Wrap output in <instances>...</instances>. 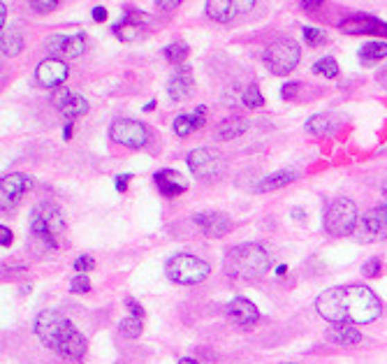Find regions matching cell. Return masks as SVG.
Segmentation results:
<instances>
[{
    "label": "cell",
    "mask_w": 387,
    "mask_h": 364,
    "mask_svg": "<svg viewBox=\"0 0 387 364\" xmlns=\"http://www.w3.org/2000/svg\"><path fill=\"white\" fill-rule=\"evenodd\" d=\"M207 15L216 19V21L225 24V21H232L234 17L243 15V12L253 10V0H246V3H239V0H209L207 3Z\"/></svg>",
    "instance_id": "17"
},
{
    "label": "cell",
    "mask_w": 387,
    "mask_h": 364,
    "mask_svg": "<svg viewBox=\"0 0 387 364\" xmlns=\"http://www.w3.org/2000/svg\"><path fill=\"white\" fill-rule=\"evenodd\" d=\"M387 58V42H380V40H373V42H366L362 49H359V60L364 65L378 63V60Z\"/></svg>",
    "instance_id": "26"
},
{
    "label": "cell",
    "mask_w": 387,
    "mask_h": 364,
    "mask_svg": "<svg viewBox=\"0 0 387 364\" xmlns=\"http://www.w3.org/2000/svg\"><path fill=\"white\" fill-rule=\"evenodd\" d=\"M248 130V121L241 119V116H230L225 119L223 123L218 125V130H216V137H218L221 141H227V139H234L239 137V135H243Z\"/></svg>",
    "instance_id": "24"
},
{
    "label": "cell",
    "mask_w": 387,
    "mask_h": 364,
    "mask_svg": "<svg viewBox=\"0 0 387 364\" xmlns=\"http://www.w3.org/2000/svg\"><path fill=\"white\" fill-rule=\"evenodd\" d=\"M179 8V3H158V10L160 12H172Z\"/></svg>",
    "instance_id": "43"
},
{
    "label": "cell",
    "mask_w": 387,
    "mask_h": 364,
    "mask_svg": "<svg viewBox=\"0 0 387 364\" xmlns=\"http://www.w3.org/2000/svg\"><path fill=\"white\" fill-rule=\"evenodd\" d=\"M126 306H128V311H130L132 318H139V320L144 318V309H141L135 300H126Z\"/></svg>",
    "instance_id": "38"
},
{
    "label": "cell",
    "mask_w": 387,
    "mask_h": 364,
    "mask_svg": "<svg viewBox=\"0 0 387 364\" xmlns=\"http://www.w3.org/2000/svg\"><path fill=\"white\" fill-rule=\"evenodd\" d=\"M225 311L230 315V320L239 327H253L255 322L260 320V311H257L253 302H248L246 297H234L227 304Z\"/></svg>",
    "instance_id": "18"
},
{
    "label": "cell",
    "mask_w": 387,
    "mask_h": 364,
    "mask_svg": "<svg viewBox=\"0 0 387 364\" xmlns=\"http://www.w3.org/2000/svg\"><path fill=\"white\" fill-rule=\"evenodd\" d=\"M53 107L63 114V116L67 119H77V116H84V114L88 112V100L84 96H79V93H72V91H67V89H58L53 91Z\"/></svg>",
    "instance_id": "15"
},
{
    "label": "cell",
    "mask_w": 387,
    "mask_h": 364,
    "mask_svg": "<svg viewBox=\"0 0 387 364\" xmlns=\"http://www.w3.org/2000/svg\"><path fill=\"white\" fill-rule=\"evenodd\" d=\"M304 40H307V44L318 46V44H322L325 40H327V35H325L322 31H318V28H304Z\"/></svg>",
    "instance_id": "34"
},
{
    "label": "cell",
    "mask_w": 387,
    "mask_h": 364,
    "mask_svg": "<svg viewBox=\"0 0 387 364\" xmlns=\"http://www.w3.org/2000/svg\"><path fill=\"white\" fill-rule=\"evenodd\" d=\"M380 269H383V262H380L378 258H371V260L362 267V274L366 276V279H376V276L380 274Z\"/></svg>",
    "instance_id": "35"
},
{
    "label": "cell",
    "mask_w": 387,
    "mask_h": 364,
    "mask_svg": "<svg viewBox=\"0 0 387 364\" xmlns=\"http://www.w3.org/2000/svg\"><path fill=\"white\" fill-rule=\"evenodd\" d=\"M243 105L250 107V110H257V107L264 105L262 93H260V89H257L255 84H250L248 89H246V93H243Z\"/></svg>",
    "instance_id": "32"
},
{
    "label": "cell",
    "mask_w": 387,
    "mask_h": 364,
    "mask_svg": "<svg viewBox=\"0 0 387 364\" xmlns=\"http://www.w3.org/2000/svg\"><path fill=\"white\" fill-rule=\"evenodd\" d=\"M186 160L190 172L200 181H218L223 177V172H225V160L221 158V153H216L214 149H207V146L190 151Z\"/></svg>",
    "instance_id": "8"
},
{
    "label": "cell",
    "mask_w": 387,
    "mask_h": 364,
    "mask_svg": "<svg viewBox=\"0 0 387 364\" xmlns=\"http://www.w3.org/2000/svg\"><path fill=\"white\" fill-rule=\"evenodd\" d=\"M70 290L72 293H79V295L88 293V290H91V279H88L86 274H77L70 283Z\"/></svg>",
    "instance_id": "33"
},
{
    "label": "cell",
    "mask_w": 387,
    "mask_h": 364,
    "mask_svg": "<svg viewBox=\"0 0 387 364\" xmlns=\"http://www.w3.org/2000/svg\"><path fill=\"white\" fill-rule=\"evenodd\" d=\"M223 265H225V274L232 276V279H257V276L269 272L271 260L264 246L248 241V244L230 248Z\"/></svg>",
    "instance_id": "3"
},
{
    "label": "cell",
    "mask_w": 387,
    "mask_h": 364,
    "mask_svg": "<svg viewBox=\"0 0 387 364\" xmlns=\"http://www.w3.org/2000/svg\"><path fill=\"white\" fill-rule=\"evenodd\" d=\"M0 244H3V246L12 244V230L8 225H0Z\"/></svg>",
    "instance_id": "40"
},
{
    "label": "cell",
    "mask_w": 387,
    "mask_h": 364,
    "mask_svg": "<svg viewBox=\"0 0 387 364\" xmlns=\"http://www.w3.org/2000/svg\"><path fill=\"white\" fill-rule=\"evenodd\" d=\"M31 191V177L26 174H10L0 181V209L8 211V209L17 207L26 193Z\"/></svg>",
    "instance_id": "12"
},
{
    "label": "cell",
    "mask_w": 387,
    "mask_h": 364,
    "mask_svg": "<svg viewBox=\"0 0 387 364\" xmlns=\"http://www.w3.org/2000/svg\"><path fill=\"white\" fill-rule=\"evenodd\" d=\"M341 31L350 35H378L387 37V24L371 15H355L341 21Z\"/></svg>",
    "instance_id": "13"
},
{
    "label": "cell",
    "mask_w": 387,
    "mask_h": 364,
    "mask_svg": "<svg viewBox=\"0 0 387 364\" xmlns=\"http://www.w3.org/2000/svg\"><path fill=\"white\" fill-rule=\"evenodd\" d=\"M46 51L58 56L60 60L79 58L86 51V37L81 33H77V35H51L46 40Z\"/></svg>",
    "instance_id": "11"
},
{
    "label": "cell",
    "mask_w": 387,
    "mask_h": 364,
    "mask_svg": "<svg viewBox=\"0 0 387 364\" xmlns=\"http://www.w3.org/2000/svg\"><path fill=\"white\" fill-rule=\"evenodd\" d=\"M179 364H198V362L190 360V357H183V360H179Z\"/></svg>",
    "instance_id": "47"
},
{
    "label": "cell",
    "mask_w": 387,
    "mask_h": 364,
    "mask_svg": "<svg viewBox=\"0 0 387 364\" xmlns=\"http://www.w3.org/2000/svg\"><path fill=\"white\" fill-rule=\"evenodd\" d=\"M357 223H359V214H357V205L352 200L336 198L325 207L322 227L332 237H348V234H355Z\"/></svg>",
    "instance_id": "5"
},
{
    "label": "cell",
    "mask_w": 387,
    "mask_h": 364,
    "mask_svg": "<svg viewBox=\"0 0 387 364\" xmlns=\"http://www.w3.org/2000/svg\"><path fill=\"white\" fill-rule=\"evenodd\" d=\"M35 334L46 348L65 360H84L86 355V339L63 313L58 311H42L35 320Z\"/></svg>",
    "instance_id": "2"
},
{
    "label": "cell",
    "mask_w": 387,
    "mask_h": 364,
    "mask_svg": "<svg viewBox=\"0 0 387 364\" xmlns=\"http://www.w3.org/2000/svg\"><path fill=\"white\" fill-rule=\"evenodd\" d=\"M313 72H316V75L327 77V79H334L338 75V65H336V60L332 56H325V58L316 60V63H313Z\"/></svg>",
    "instance_id": "29"
},
{
    "label": "cell",
    "mask_w": 387,
    "mask_h": 364,
    "mask_svg": "<svg viewBox=\"0 0 387 364\" xmlns=\"http://www.w3.org/2000/svg\"><path fill=\"white\" fill-rule=\"evenodd\" d=\"M153 181H155L158 191L165 195V198H176V195H181L188 188L186 179H183L176 170H160V172H155L153 174Z\"/></svg>",
    "instance_id": "20"
},
{
    "label": "cell",
    "mask_w": 387,
    "mask_h": 364,
    "mask_svg": "<svg viewBox=\"0 0 387 364\" xmlns=\"http://www.w3.org/2000/svg\"><path fill=\"white\" fill-rule=\"evenodd\" d=\"M302 89V84L300 82H293V84H285L283 89H281V96L288 100V98H295L297 96V91Z\"/></svg>",
    "instance_id": "39"
},
{
    "label": "cell",
    "mask_w": 387,
    "mask_h": 364,
    "mask_svg": "<svg viewBox=\"0 0 387 364\" xmlns=\"http://www.w3.org/2000/svg\"><path fill=\"white\" fill-rule=\"evenodd\" d=\"M307 130L311 135H318V137H325V135H334L338 130V121L332 114H316L313 119H309Z\"/></svg>",
    "instance_id": "23"
},
{
    "label": "cell",
    "mask_w": 387,
    "mask_h": 364,
    "mask_svg": "<svg viewBox=\"0 0 387 364\" xmlns=\"http://www.w3.org/2000/svg\"><path fill=\"white\" fill-rule=\"evenodd\" d=\"M153 107H155V103H153V100H151V103H146V107H144V112H151V110H153Z\"/></svg>",
    "instance_id": "48"
},
{
    "label": "cell",
    "mask_w": 387,
    "mask_h": 364,
    "mask_svg": "<svg viewBox=\"0 0 387 364\" xmlns=\"http://www.w3.org/2000/svg\"><path fill=\"white\" fill-rule=\"evenodd\" d=\"M110 137L121 146H130V149H141L148 141V128L139 121L132 119H119L110 125Z\"/></svg>",
    "instance_id": "10"
},
{
    "label": "cell",
    "mask_w": 387,
    "mask_h": 364,
    "mask_svg": "<svg viewBox=\"0 0 387 364\" xmlns=\"http://www.w3.org/2000/svg\"><path fill=\"white\" fill-rule=\"evenodd\" d=\"M144 31H146V28H141V26L132 24V21H126V19H123L121 24L114 26V33L119 35V40H126V42L141 37V35H144Z\"/></svg>",
    "instance_id": "28"
},
{
    "label": "cell",
    "mask_w": 387,
    "mask_h": 364,
    "mask_svg": "<svg viewBox=\"0 0 387 364\" xmlns=\"http://www.w3.org/2000/svg\"><path fill=\"white\" fill-rule=\"evenodd\" d=\"M31 8L35 10V12H42V15H44V12H53V10H56L58 3H56V0H46V3H44V0H33Z\"/></svg>",
    "instance_id": "37"
},
{
    "label": "cell",
    "mask_w": 387,
    "mask_h": 364,
    "mask_svg": "<svg viewBox=\"0 0 387 364\" xmlns=\"http://www.w3.org/2000/svg\"><path fill=\"white\" fill-rule=\"evenodd\" d=\"M22 46H24V37L17 28L3 31V37H0V51H3V56H17L22 51Z\"/></svg>",
    "instance_id": "27"
},
{
    "label": "cell",
    "mask_w": 387,
    "mask_h": 364,
    "mask_svg": "<svg viewBox=\"0 0 387 364\" xmlns=\"http://www.w3.org/2000/svg\"><path fill=\"white\" fill-rule=\"evenodd\" d=\"M31 232L44 246L56 248L65 234V216L51 202H40L31 211Z\"/></svg>",
    "instance_id": "4"
},
{
    "label": "cell",
    "mask_w": 387,
    "mask_h": 364,
    "mask_svg": "<svg viewBox=\"0 0 387 364\" xmlns=\"http://www.w3.org/2000/svg\"><path fill=\"white\" fill-rule=\"evenodd\" d=\"M355 239L362 244H376V241L387 239V205L371 209L359 218Z\"/></svg>",
    "instance_id": "9"
},
{
    "label": "cell",
    "mask_w": 387,
    "mask_h": 364,
    "mask_svg": "<svg viewBox=\"0 0 387 364\" xmlns=\"http://www.w3.org/2000/svg\"><path fill=\"white\" fill-rule=\"evenodd\" d=\"M262 60L271 75H288L300 63V44L290 37H278L264 49Z\"/></svg>",
    "instance_id": "7"
},
{
    "label": "cell",
    "mask_w": 387,
    "mask_h": 364,
    "mask_svg": "<svg viewBox=\"0 0 387 364\" xmlns=\"http://www.w3.org/2000/svg\"><path fill=\"white\" fill-rule=\"evenodd\" d=\"M318 8H322V3H302V10H307V12H313Z\"/></svg>",
    "instance_id": "44"
},
{
    "label": "cell",
    "mask_w": 387,
    "mask_h": 364,
    "mask_svg": "<svg viewBox=\"0 0 387 364\" xmlns=\"http://www.w3.org/2000/svg\"><path fill=\"white\" fill-rule=\"evenodd\" d=\"M165 58L169 60V63H183V60H186V56H188V44L186 42H172L169 46H165Z\"/></svg>",
    "instance_id": "30"
},
{
    "label": "cell",
    "mask_w": 387,
    "mask_h": 364,
    "mask_svg": "<svg viewBox=\"0 0 387 364\" xmlns=\"http://www.w3.org/2000/svg\"><path fill=\"white\" fill-rule=\"evenodd\" d=\"M327 339L336 346H355V343L362 341V334L352 325H332L327 329Z\"/></svg>",
    "instance_id": "22"
},
{
    "label": "cell",
    "mask_w": 387,
    "mask_h": 364,
    "mask_svg": "<svg viewBox=\"0 0 387 364\" xmlns=\"http://www.w3.org/2000/svg\"><path fill=\"white\" fill-rule=\"evenodd\" d=\"M193 86H195V79H193L190 67H181V70H176L174 75L167 79V93L174 103H183V100L190 96Z\"/></svg>",
    "instance_id": "19"
},
{
    "label": "cell",
    "mask_w": 387,
    "mask_h": 364,
    "mask_svg": "<svg viewBox=\"0 0 387 364\" xmlns=\"http://www.w3.org/2000/svg\"><path fill=\"white\" fill-rule=\"evenodd\" d=\"M316 309L332 325H366L383 313L376 293L362 283L325 290L316 300Z\"/></svg>",
    "instance_id": "1"
},
{
    "label": "cell",
    "mask_w": 387,
    "mask_h": 364,
    "mask_svg": "<svg viewBox=\"0 0 387 364\" xmlns=\"http://www.w3.org/2000/svg\"><path fill=\"white\" fill-rule=\"evenodd\" d=\"M37 82L42 86H49V89H58L60 84L65 82L70 70H67V63L60 58H44L42 63L37 65L35 70Z\"/></svg>",
    "instance_id": "16"
},
{
    "label": "cell",
    "mask_w": 387,
    "mask_h": 364,
    "mask_svg": "<svg viewBox=\"0 0 387 364\" xmlns=\"http://www.w3.org/2000/svg\"><path fill=\"white\" fill-rule=\"evenodd\" d=\"M205 121H207V107H198L193 114H181V116H176L172 128L179 137H188L190 132L200 130V128L205 125Z\"/></svg>",
    "instance_id": "21"
},
{
    "label": "cell",
    "mask_w": 387,
    "mask_h": 364,
    "mask_svg": "<svg viewBox=\"0 0 387 364\" xmlns=\"http://www.w3.org/2000/svg\"><path fill=\"white\" fill-rule=\"evenodd\" d=\"M63 137H65V139L72 137V123H67V125L63 128Z\"/></svg>",
    "instance_id": "46"
},
{
    "label": "cell",
    "mask_w": 387,
    "mask_h": 364,
    "mask_svg": "<svg viewBox=\"0 0 387 364\" xmlns=\"http://www.w3.org/2000/svg\"><path fill=\"white\" fill-rule=\"evenodd\" d=\"M5 19H8V8L0 5V26H3V31H5Z\"/></svg>",
    "instance_id": "45"
},
{
    "label": "cell",
    "mask_w": 387,
    "mask_h": 364,
    "mask_svg": "<svg viewBox=\"0 0 387 364\" xmlns=\"http://www.w3.org/2000/svg\"><path fill=\"white\" fill-rule=\"evenodd\" d=\"M95 267V260L91 258V255H81V258H77L74 260V269H77V272L81 274V272H91V269Z\"/></svg>",
    "instance_id": "36"
},
{
    "label": "cell",
    "mask_w": 387,
    "mask_h": 364,
    "mask_svg": "<svg viewBox=\"0 0 387 364\" xmlns=\"http://www.w3.org/2000/svg\"><path fill=\"white\" fill-rule=\"evenodd\" d=\"M130 179H132V174H121V177H117V191L119 193L128 191V184H130Z\"/></svg>",
    "instance_id": "41"
},
{
    "label": "cell",
    "mask_w": 387,
    "mask_h": 364,
    "mask_svg": "<svg viewBox=\"0 0 387 364\" xmlns=\"http://www.w3.org/2000/svg\"><path fill=\"white\" fill-rule=\"evenodd\" d=\"M93 19H95V21H105V19H107V10L105 8H93Z\"/></svg>",
    "instance_id": "42"
},
{
    "label": "cell",
    "mask_w": 387,
    "mask_h": 364,
    "mask_svg": "<svg viewBox=\"0 0 387 364\" xmlns=\"http://www.w3.org/2000/svg\"><path fill=\"white\" fill-rule=\"evenodd\" d=\"M212 272L209 262H205L198 255H188V253H179L172 255L165 265V274L167 279H172L174 283H181V286H195V283H202Z\"/></svg>",
    "instance_id": "6"
},
{
    "label": "cell",
    "mask_w": 387,
    "mask_h": 364,
    "mask_svg": "<svg viewBox=\"0 0 387 364\" xmlns=\"http://www.w3.org/2000/svg\"><path fill=\"white\" fill-rule=\"evenodd\" d=\"M119 332L128 336V339H135V336L141 334V320L139 318H132V315H128L119 322Z\"/></svg>",
    "instance_id": "31"
},
{
    "label": "cell",
    "mask_w": 387,
    "mask_h": 364,
    "mask_svg": "<svg viewBox=\"0 0 387 364\" xmlns=\"http://www.w3.org/2000/svg\"><path fill=\"white\" fill-rule=\"evenodd\" d=\"M195 225H198L207 237L221 239L232 230V218L223 211H200V214H195Z\"/></svg>",
    "instance_id": "14"
},
{
    "label": "cell",
    "mask_w": 387,
    "mask_h": 364,
    "mask_svg": "<svg viewBox=\"0 0 387 364\" xmlns=\"http://www.w3.org/2000/svg\"><path fill=\"white\" fill-rule=\"evenodd\" d=\"M297 179V174L293 170H278L274 174H269L267 179H262L260 184H257L255 191L257 193H267V191H276V188H283L288 184H293V181Z\"/></svg>",
    "instance_id": "25"
}]
</instances>
